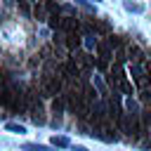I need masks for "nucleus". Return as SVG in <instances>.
<instances>
[{"instance_id":"f257e3e1","label":"nucleus","mask_w":151,"mask_h":151,"mask_svg":"<svg viewBox=\"0 0 151 151\" xmlns=\"http://www.w3.org/2000/svg\"><path fill=\"white\" fill-rule=\"evenodd\" d=\"M31 120H33L35 125H45V116H42V106H40V104L31 109Z\"/></svg>"},{"instance_id":"f03ea898","label":"nucleus","mask_w":151,"mask_h":151,"mask_svg":"<svg viewBox=\"0 0 151 151\" xmlns=\"http://www.w3.org/2000/svg\"><path fill=\"white\" fill-rule=\"evenodd\" d=\"M52 146H57V149H66V146H71V142H68L66 137H61V134H54V137H52Z\"/></svg>"},{"instance_id":"7ed1b4c3","label":"nucleus","mask_w":151,"mask_h":151,"mask_svg":"<svg viewBox=\"0 0 151 151\" xmlns=\"http://www.w3.org/2000/svg\"><path fill=\"white\" fill-rule=\"evenodd\" d=\"M21 149H24V151H52V149L45 146V144H31V142H26Z\"/></svg>"},{"instance_id":"20e7f679","label":"nucleus","mask_w":151,"mask_h":151,"mask_svg":"<svg viewBox=\"0 0 151 151\" xmlns=\"http://www.w3.org/2000/svg\"><path fill=\"white\" fill-rule=\"evenodd\" d=\"M125 9L127 12H144V7L137 5V2H132V0H125Z\"/></svg>"},{"instance_id":"39448f33","label":"nucleus","mask_w":151,"mask_h":151,"mask_svg":"<svg viewBox=\"0 0 151 151\" xmlns=\"http://www.w3.org/2000/svg\"><path fill=\"white\" fill-rule=\"evenodd\" d=\"M132 78H134L139 85L144 83V76H142V68H139V64H134V66H132Z\"/></svg>"},{"instance_id":"423d86ee","label":"nucleus","mask_w":151,"mask_h":151,"mask_svg":"<svg viewBox=\"0 0 151 151\" xmlns=\"http://www.w3.org/2000/svg\"><path fill=\"white\" fill-rule=\"evenodd\" d=\"M52 111H54V113H57V116H59V113H61V111H64V99H61V97H59V99H54V101H52Z\"/></svg>"},{"instance_id":"0eeeda50","label":"nucleus","mask_w":151,"mask_h":151,"mask_svg":"<svg viewBox=\"0 0 151 151\" xmlns=\"http://www.w3.org/2000/svg\"><path fill=\"white\" fill-rule=\"evenodd\" d=\"M5 127H7L9 132H17V134H24V132H26V130H24V125H17V123H7Z\"/></svg>"},{"instance_id":"6e6552de","label":"nucleus","mask_w":151,"mask_h":151,"mask_svg":"<svg viewBox=\"0 0 151 151\" xmlns=\"http://www.w3.org/2000/svg\"><path fill=\"white\" fill-rule=\"evenodd\" d=\"M35 17H38V19H45V17H47V9H45V7H35Z\"/></svg>"},{"instance_id":"1a4fd4ad","label":"nucleus","mask_w":151,"mask_h":151,"mask_svg":"<svg viewBox=\"0 0 151 151\" xmlns=\"http://www.w3.org/2000/svg\"><path fill=\"white\" fill-rule=\"evenodd\" d=\"M73 151H87V149H85V146H80V144H78V146H73Z\"/></svg>"},{"instance_id":"9d476101","label":"nucleus","mask_w":151,"mask_h":151,"mask_svg":"<svg viewBox=\"0 0 151 151\" xmlns=\"http://www.w3.org/2000/svg\"><path fill=\"white\" fill-rule=\"evenodd\" d=\"M146 71H149V76H151V64H149V66H146Z\"/></svg>"},{"instance_id":"9b49d317","label":"nucleus","mask_w":151,"mask_h":151,"mask_svg":"<svg viewBox=\"0 0 151 151\" xmlns=\"http://www.w3.org/2000/svg\"><path fill=\"white\" fill-rule=\"evenodd\" d=\"M94 2H97V0H94Z\"/></svg>"}]
</instances>
